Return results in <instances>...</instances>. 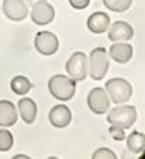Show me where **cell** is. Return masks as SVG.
I'll use <instances>...</instances> for the list:
<instances>
[{"instance_id":"1","label":"cell","mask_w":145,"mask_h":159,"mask_svg":"<svg viewBox=\"0 0 145 159\" xmlns=\"http://www.w3.org/2000/svg\"><path fill=\"white\" fill-rule=\"evenodd\" d=\"M48 91L55 98L60 102H68L76 94V82L70 76L55 74L48 80Z\"/></svg>"},{"instance_id":"2","label":"cell","mask_w":145,"mask_h":159,"mask_svg":"<svg viewBox=\"0 0 145 159\" xmlns=\"http://www.w3.org/2000/svg\"><path fill=\"white\" fill-rule=\"evenodd\" d=\"M109 70V55L106 49L97 47L88 56V74L94 80H101Z\"/></svg>"},{"instance_id":"3","label":"cell","mask_w":145,"mask_h":159,"mask_svg":"<svg viewBox=\"0 0 145 159\" xmlns=\"http://www.w3.org/2000/svg\"><path fill=\"white\" fill-rule=\"evenodd\" d=\"M106 93H108L110 102H113L116 105H122L132 98L133 88L125 79L113 77L106 82Z\"/></svg>"},{"instance_id":"4","label":"cell","mask_w":145,"mask_h":159,"mask_svg":"<svg viewBox=\"0 0 145 159\" xmlns=\"http://www.w3.org/2000/svg\"><path fill=\"white\" fill-rule=\"evenodd\" d=\"M136 118H138L136 108L130 106V105H124V103H122V106L112 108L110 112L108 114L109 124H116L122 129H130L134 124Z\"/></svg>"},{"instance_id":"5","label":"cell","mask_w":145,"mask_h":159,"mask_svg":"<svg viewBox=\"0 0 145 159\" xmlns=\"http://www.w3.org/2000/svg\"><path fill=\"white\" fill-rule=\"evenodd\" d=\"M65 70L74 82L85 80L88 74V56L83 52H74L65 64Z\"/></svg>"},{"instance_id":"6","label":"cell","mask_w":145,"mask_h":159,"mask_svg":"<svg viewBox=\"0 0 145 159\" xmlns=\"http://www.w3.org/2000/svg\"><path fill=\"white\" fill-rule=\"evenodd\" d=\"M35 49L38 53L44 56H51L59 50V39L55 34L48 30L38 32L35 37Z\"/></svg>"},{"instance_id":"7","label":"cell","mask_w":145,"mask_h":159,"mask_svg":"<svg viewBox=\"0 0 145 159\" xmlns=\"http://www.w3.org/2000/svg\"><path fill=\"white\" fill-rule=\"evenodd\" d=\"M88 108L97 115H103L110 109V100L103 88H94L88 94Z\"/></svg>"},{"instance_id":"8","label":"cell","mask_w":145,"mask_h":159,"mask_svg":"<svg viewBox=\"0 0 145 159\" xmlns=\"http://www.w3.org/2000/svg\"><path fill=\"white\" fill-rule=\"evenodd\" d=\"M30 18L38 26H46L53 21L55 18V8L48 3L47 0H39L32 5L30 9Z\"/></svg>"},{"instance_id":"9","label":"cell","mask_w":145,"mask_h":159,"mask_svg":"<svg viewBox=\"0 0 145 159\" xmlns=\"http://www.w3.org/2000/svg\"><path fill=\"white\" fill-rule=\"evenodd\" d=\"M2 11L11 21H23L29 15V8L24 0H3Z\"/></svg>"},{"instance_id":"10","label":"cell","mask_w":145,"mask_h":159,"mask_svg":"<svg viewBox=\"0 0 145 159\" xmlns=\"http://www.w3.org/2000/svg\"><path fill=\"white\" fill-rule=\"evenodd\" d=\"M71 111L68 106L65 105H56L53 106L50 114H48V120H50V124L58 127V129H64L67 127L70 123H71Z\"/></svg>"},{"instance_id":"11","label":"cell","mask_w":145,"mask_h":159,"mask_svg":"<svg viewBox=\"0 0 145 159\" xmlns=\"http://www.w3.org/2000/svg\"><path fill=\"white\" fill-rule=\"evenodd\" d=\"M109 39L112 43H121V41H129L134 35V30L129 23L125 21H115L112 26H109Z\"/></svg>"},{"instance_id":"12","label":"cell","mask_w":145,"mask_h":159,"mask_svg":"<svg viewBox=\"0 0 145 159\" xmlns=\"http://www.w3.org/2000/svg\"><path fill=\"white\" fill-rule=\"evenodd\" d=\"M108 55L110 56V59H113L118 64H127L133 56V47L130 44H125L124 41L113 43L109 49Z\"/></svg>"},{"instance_id":"13","label":"cell","mask_w":145,"mask_h":159,"mask_svg":"<svg viewBox=\"0 0 145 159\" xmlns=\"http://www.w3.org/2000/svg\"><path fill=\"white\" fill-rule=\"evenodd\" d=\"M88 29L92 32V34H103L106 32L110 26V17L106 12H94L88 17V21H86Z\"/></svg>"},{"instance_id":"14","label":"cell","mask_w":145,"mask_h":159,"mask_svg":"<svg viewBox=\"0 0 145 159\" xmlns=\"http://www.w3.org/2000/svg\"><path fill=\"white\" fill-rule=\"evenodd\" d=\"M17 108L9 100H0V126L11 127L17 123Z\"/></svg>"},{"instance_id":"15","label":"cell","mask_w":145,"mask_h":159,"mask_svg":"<svg viewBox=\"0 0 145 159\" xmlns=\"http://www.w3.org/2000/svg\"><path fill=\"white\" fill-rule=\"evenodd\" d=\"M18 112L23 118V121L26 124H32L36 118V112H38V108H36V103L29 97H24L18 102Z\"/></svg>"},{"instance_id":"16","label":"cell","mask_w":145,"mask_h":159,"mask_svg":"<svg viewBox=\"0 0 145 159\" xmlns=\"http://www.w3.org/2000/svg\"><path fill=\"white\" fill-rule=\"evenodd\" d=\"M127 147L132 153H144L145 150V135L141 132H132L127 138Z\"/></svg>"},{"instance_id":"17","label":"cell","mask_w":145,"mask_h":159,"mask_svg":"<svg viewBox=\"0 0 145 159\" xmlns=\"http://www.w3.org/2000/svg\"><path fill=\"white\" fill-rule=\"evenodd\" d=\"M11 88L15 94L24 96V94H27V93L30 91L32 84H30V80H29L27 77H24V76H15L11 80Z\"/></svg>"},{"instance_id":"18","label":"cell","mask_w":145,"mask_h":159,"mask_svg":"<svg viewBox=\"0 0 145 159\" xmlns=\"http://www.w3.org/2000/svg\"><path fill=\"white\" fill-rule=\"evenodd\" d=\"M104 6L113 12H125L132 6L133 0H103Z\"/></svg>"},{"instance_id":"19","label":"cell","mask_w":145,"mask_h":159,"mask_svg":"<svg viewBox=\"0 0 145 159\" xmlns=\"http://www.w3.org/2000/svg\"><path fill=\"white\" fill-rule=\"evenodd\" d=\"M14 146V136L9 130L0 129V152H9Z\"/></svg>"},{"instance_id":"20","label":"cell","mask_w":145,"mask_h":159,"mask_svg":"<svg viewBox=\"0 0 145 159\" xmlns=\"http://www.w3.org/2000/svg\"><path fill=\"white\" fill-rule=\"evenodd\" d=\"M118 156L106 147H101V148H97L95 152L92 153V159H116Z\"/></svg>"},{"instance_id":"21","label":"cell","mask_w":145,"mask_h":159,"mask_svg":"<svg viewBox=\"0 0 145 159\" xmlns=\"http://www.w3.org/2000/svg\"><path fill=\"white\" fill-rule=\"evenodd\" d=\"M125 129H122L120 126H116V124H110V127H109V135H110V138H113L115 141H122V139H125V132H124Z\"/></svg>"},{"instance_id":"22","label":"cell","mask_w":145,"mask_h":159,"mask_svg":"<svg viewBox=\"0 0 145 159\" xmlns=\"http://www.w3.org/2000/svg\"><path fill=\"white\" fill-rule=\"evenodd\" d=\"M89 2H91V0H70V5H71L74 9L82 11V9L89 6Z\"/></svg>"},{"instance_id":"23","label":"cell","mask_w":145,"mask_h":159,"mask_svg":"<svg viewBox=\"0 0 145 159\" xmlns=\"http://www.w3.org/2000/svg\"><path fill=\"white\" fill-rule=\"evenodd\" d=\"M14 159H29V156H26V155H17V156H14Z\"/></svg>"},{"instance_id":"24","label":"cell","mask_w":145,"mask_h":159,"mask_svg":"<svg viewBox=\"0 0 145 159\" xmlns=\"http://www.w3.org/2000/svg\"><path fill=\"white\" fill-rule=\"evenodd\" d=\"M27 5H33V3H36V2H39V0H24Z\"/></svg>"}]
</instances>
